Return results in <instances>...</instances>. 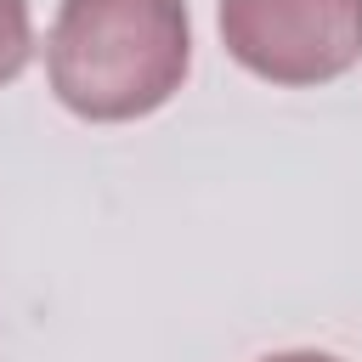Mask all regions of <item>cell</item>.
<instances>
[{
	"label": "cell",
	"mask_w": 362,
	"mask_h": 362,
	"mask_svg": "<svg viewBox=\"0 0 362 362\" xmlns=\"http://www.w3.org/2000/svg\"><path fill=\"white\" fill-rule=\"evenodd\" d=\"M34 57V11L28 0H0V85H11Z\"/></svg>",
	"instance_id": "cell-3"
},
{
	"label": "cell",
	"mask_w": 362,
	"mask_h": 362,
	"mask_svg": "<svg viewBox=\"0 0 362 362\" xmlns=\"http://www.w3.org/2000/svg\"><path fill=\"white\" fill-rule=\"evenodd\" d=\"M226 57L283 90L328 85L362 62V0H221Z\"/></svg>",
	"instance_id": "cell-2"
},
{
	"label": "cell",
	"mask_w": 362,
	"mask_h": 362,
	"mask_svg": "<svg viewBox=\"0 0 362 362\" xmlns=\"http://www.w3.org/2000/svg\"><path fill=\"white\" fill-rule=\"evenodd\" d=\"M260 362H339L328 351H277V356H260Z\"/></svg>",
	"instance_id": "cell-4"
},
{
	"label": "cell",
	"mask_w": 362,
	"mask_h": 362,
	"mask_svg": "<svg viewBox=\"0 0 362 362\" xmlns=\"http://www.w3.org/2000/svg\"><path fill=\"white\" fill-rule=\"evenodd\" d=\"M192 68L187 0H62L45 34L51 96L85 124L158 113Z\"/></svg>",
	"instance_id": "cell-1"
}]
</instances>
